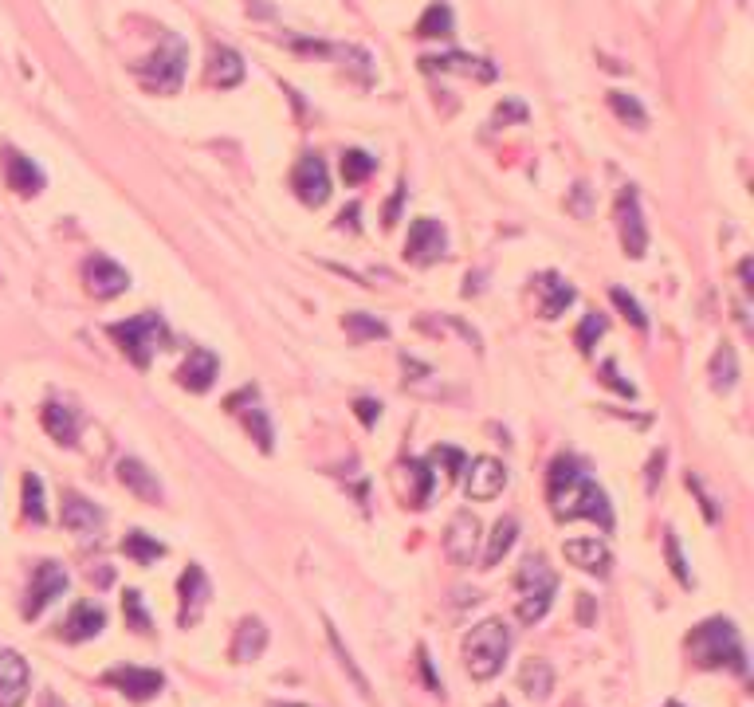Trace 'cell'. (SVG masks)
Returning <instances> with one entry per match:
<instances>
[{"label":"cell","mask_w":754,"mask_h":707,"mask_svg":"<svg viewBox=\"0 0 754 707\" xmlns=\"http://www.w3.org/2000/svg\"><path fill=\"white\" fill-rule=\"evenodd\" d=\"M546 499H550L554 519H597L605 531L613 527L609 495L593 484L590 472L582 468V460H574V456H558V460L550 464Z\"/></svg>","instance_id":"cell-1"},{"label":"cell","mask_w":754,"mask_h":707,"mask_svg":"<svg viewBox=\"0 0 754 707\" xmlns=\"http://www.w3.org/2000/svg\"><path fill=\"white\" fill-rule=\"evenodd\" d=\"M688 649H692L700 668H731V672L747 676V653H743L739 629L723 617H711V621L696 625L688 633Z\"/></svg>","instance_id":"cell-2"},{"label":"cell","mask_w":754,"mask_h":707,"mask_svg":"<svg viewBox=\"0 0 754 707\" xmlns=\"http://www.w3.org/2000/svg\"><path fill=\"white\" fill-rule=\"evenodd\" d=\"M110 338L118 342V350H122L138 370H146V366L154 362V354L169 346V327H165V319L158 311H142V315L126 319V323H114V327H110Z\"/></svg>","instance_id":"cell-3"},{"label":"cell","mask_w":754,"mask_h":707,"mask_svg":"<svg viewBox=\"0 0 754 707\" xmlns=\"http://www.w3.org/2000/svg\"><path fill=\"white\" fill-rule=\"evenodd\" d=\"M185 67H189V44L177 32H169L158 44V52L138 63V79L154 95H177L181 79H185Z\"/></svg>","instance_id":"cell-4"},{"label":"cell","mask_w":754,"mask_h":707,"mask_svg":"<svg viewBox=\"0 0 754 707\" xmlns=\"http://www.w3.org/2000/svg\"><path fill=\"white\" fill-rule=\"evenodd\" d=\"M511 653V629L503 621H484L464 637V664L472 680H491Z\"/></svg>","instance_id":"cell-5"},{"label":"cell","mask_w":754,"mask_h":707,"mask_svg":"<svg viewBox=\"0 0 754 707\" xmlns=\"http://www.w3.org/2000/svg\"><path fill=\"white\" fill-rule=\"evenodd\" d=\"M519 621L523 625H535V621H542L546 613H550V605H554V594H558V574L546 566V558H527L523 566H519Z\"/></svg>","instance_id":"cell-6"},{"label":"cell","mask_w":754,"mask_h":707,"mask_svg":"<svg viewBox=\"0 0 754 707\" xmlns=\"http://www.w3.org/2000/svg\"><path fill=\"white\" fill-rule=\"evenodd\" d=\"M617 232H621V248L625 256L641 260L648 252V228H645V213H641V197L633 185H625L617 193Z\"/></svg>","instance_id":"cell-7"},{"label":"cell","mask_w":754,"mask_h":707,"mask_svg":"<svg viewBox=\"0 0 754 707\" xmlns=\"http://www.w3.org/2000/svg\"><path fill=\"white\" fill-rule=\"evenodd\" d=\"M71 578L59 562H40L36 574H32V586H28V598H24V617H40L52 601H59L67 594Z\"/></svg>","instance_id":"cell-8"},{"label":"cell","mask_w":754,"mask_h":707,"mask_svg":"<svg viewBox=\"0 0 754 707\" xmlns=\"http://www.w3.org/2000/svg\"><path fill=\"white\" fill-rule=\"evenodd\" d=\"M444 252H448V232H444V224H440V220L421 217L413 228H409L405 256H409L413 264L429 268V264H436V260H444Z\"/></svg>","instance_id":"cell-9"},{"label":"cell","mask_w":754,"mask_h":707,"mask_svg":"<svg viewBox=\"0 0 754 707\" xmlns=\"http://www.w3.org/2000/svg\"><path fill=\"white\" fill-rule=\"evenodd\" d=\"M228 409L244 421V429L252 433V440L264 448V452H271L275 448V429H271V417H268V409L260 405V393L248 385V389H240L236 397H228Z\"/></svg>","instance_id":"cell-10"},{"label":"cell","mask_w":754,"mask_h":707,"mask_svg":"<svg viewBox=\"0 0 754 707\" xmlns=\"http://www.w3.org/2000/svg\"><path fill=\"white\" fill-rule=\"evenodd\" d=\"M83 279H87V291L95 299H114V295H122L130 287V272L122 264H114L110 256H103V252H95L83 264Z\"/></svg>","instance_id":"cell-11"},{"label":"cell","mask_w":754,"mask_h":707,"mask_svg":"<svg viewBox=\"0 0 754 707\" xmlns=\"http://www.w3.org/2000/svg\"><path fill=\"white\" fill-rule=\"evenodd\" d=\"M291 189L299 193L303 205H323L330 197V173H326V162L319 154H303L295 173H291Z\"/></svg>","instance_id":"cell-12"},{"label":"cell","mask_w":754,"mask_h":707,"mask_svg":"<svg viewBox=\"0 0 754 707\" xmlns=\"http://www.w3.org/2000/svg\"><path fill=\"white\" fill-rule=\"evenodd\" d=\"M476 546H480V519L472 511H456L452 523H448V539H444V550L456 566H472L476 558Z\"/></svg>","instance_id":"cell-13"},{"label":"cell","mask_w":754,"mask_h":707,"mask_svg":"<svg viewBox=\"0 0 754 707\" xmlns=\"http://www.w3.org/2000/svg\"><path fill=\"white\" fill-rule=\"evenodd\" d=\"M107 684L110 688H118L122 696H130V700H150V696H158V692L165 688V676L162 672H154V668L122 664V668H110Z\"/></svg>","instance_id":"cell-14"},{"label":"cell","mask_w":754,"mask_h":707,"mask_svg":"<svg viewBox=\"0 0 754 707\" xmlns=\"http://www.w3.org/2000/svg\"><path fill=\"white\" fill-rule=\"evenodd\" d=\"M503 488H507V468L499 460L480 456V460L464 464V491H468V499H495Z\"/></svg>","instance_id":"cell-15"},{"label":"cell","mask_w":754,"mask_h":707,"mask_svg":"<svg viewBox=\"0 0 754 707\" xmlns=\"http://www.w3.org/2000/svg\"><path fill=\"white\" fill-rule=\"evenodd\" d=\"M28 684H32V672H28V660L20 653H0V707H20L28 700Z\"/></svg>","instance_id":"cell-16"},{"label":"cell","mask_w":754,"mask_h":707,"mask_svg":"<svg viewBox=\"0 0 754 707\" xmlns=\"http://www.w3.org/2000/svg\"><path fill=\"white\" fill-rule=\"evenodd\" d=\"M4 177H8V189H16L20 197H36L44 189V169L12 146H4Z\"/></svg>","instance_id":"cell-17"},{"label":"cell","mask_w":754,"mask_h":707,"mask_svg":"<svg viewBox=\"0 0 754 707\" xmlns=\"http://www.w3.org/2000/svg\"><path fill=\"white\" fill-rule=\"evenodd\" d=\"M107 523V515L91 503V499H83V495H63V527L67 531H75L79 539H91V535H99V527Z\"/></svg>","instance_id":"cell-18"},{"label":"cell","mask_w":754,"mask_h":707,"mask_svg":"<svg viewBox=\"0 0 754 707\" xmlns=\"http://www.w3.org/2000/svg\"><path fill=\"white\" fill-rule=\"evenodd\" d=\"M103 625H107V609L83 601V605H75V609L67 613V621L59 625V637H63V641H91V637L103 633Z\"/></svg>","instance_id":"cell-19"},{"label":"cell","mask_w":754,"mask_h":707,"mask_svg":"<svg viewBox=\"0 0 754 707\" xmlns=\"http://www.w3.org/2000/svg\"><path fill=\"white\" fill-rule=\"evenodd\" d=\"M535 291H539L542 319H558V315H566V307L578 299V291H574L558 272H542L539 279H535Z\"/></svg>","instance_id":"cell-20"},{"label":"cell","mask_w":754,"mask_h":707,"mask_svg":"<svg viewBox=\"0 0 754 707\" xmlns=\"http://www.w3.org/2000/svg\"><path fill=\"white\" fill-rule=\"evenodd\" d=\"M177 594H181V625H193L209 601V578L201 566H189L177 582Z\"/></svg>","instance_id":"cell-21"},{"label":"cell","mask_w":754,"mask_h":707,"mask_svg":"<svg viewBox=\"0 0 754 707\" xmlns=\"http://www.w3.org/2000/svg\"><path fill=\"white\" fill-rule=\"evenodd\" d=\"M216 374H220V362H216L213 350H205V346H197L189 358H185V366L177 370V381H181V389H193V393H205L209 385L216 381Z\"/></svg>","instance_id":"cell-22"},{"label":"cell","mask_w":754,"mask_h":707,"mask_svg":"<svg viewBox=\"0 0 754 707\" xmlns=\"http://www.w3.org/2000/svg\"><path fill=\"white\" fill-rule=\"evenodd\" d=\"M421 67H425V71H456V75H472V79H484V83L495 79V67H491L487 59H476V55H464V52L421 55Z\"/></svg>","instance_id":"cell-23"},{"label":"cell","mask_w":754,"mask_h":707,"mask_svg":"<svg viewBox=\"0 0 754 707\" xmlns=\"http://www.w3.org/2000/svg\"><path fill=\"white\" fill-rule=\"evenodd\" d=\"M562 550H566L570 566H578V570H586V574H609L613 554H609V546L601 543V539H570Z\"/></svg>","instance_id":"cell-24"},{"label":"cell","mask_w":754,"mask_h":707,"mask_svg":"<svg viewBox=\"0 0 754 707\" xmlns=\"http://www.w3.org/2000/svg\"><path fill=\"white\" fill-rule=\"evenodd\" d=\"M118 480L134 491L138 499H146V503H158V499H162V484H158V476H154V472H150L142 460H134V456H122V460H118Z\"/></svg>","instance_id":"cell-25"},{"label":"cell","mask_w":754,"mask_h":707,"mask_svg":"<svg viewBox=\"0 0 754 707\" xmlns=\"http://www.w3.org/2000/svg\"><path fill=\"white\" fill-rule=\"evenodd\" d=\"M264 649H268V629H264V621H260V617H244L240 629H236V641H232V656H236L240 664H248V660H260Z\"/></svg>","instance_id":"cell-26"},{"label":"cell","mask_w":754,"mask_h":707,"mask_svg":"<svg viewBox=\"0 0 754 707\" xmlns=\"http://www.w3.org/2000/svg\"><path fill=\"white\" fill-rule=\"evenodd\" d=\"M244 79V55L228 44H216L209 55V83L213 87H236Z\"/></svg>","instance_id":"cell-27"},{"label":"cell","mask_w":754,"mask_h":707,"mask_svg":"<svg viewBox=\"0 0 754 707\" xmlns=\"http://www.w3.org/2000/svg\"><path fill=\"white\" fill-rule=\"evenodd\" d=\"M40 421H44V429H48L52 440H59V444H75V440H79V413H75L71 405H63V401H48V405L40 409Z\"/></svg>","instance_id":"cell-28"},{"label":"cell","mask_w":754,"mask_h":707,"mask_svg":"<svg viewBox=\"0 0 754 707\" xmlns=\"http://www.w3.org/2000/svg\"><path fill=\"white\" fill-rule=\"evenodd\" d=\"M515 539H519V519H515V515H503V519L491 527V539H487V550H484V566H499V562L507 558V550L515 546Z\"/></svg>","instance_id":"cell-29"},{"label":"cell","mask_w":754,"mask_h":707,"mask_svg":"<svg viewBox=\"0 0 754 707\" xmlns=\"http://www.w3.org/2000/svg\"><path fill=\"white\" fill-rule=\"evenodd\" d=\"M452 28H456V16L444 0L429 4L425 16L417 20V36H425V40H444V36H452Z\"/></svg>","instance_id":"cell-30"},{"label":"cell","mask_w":754,"mask_h":707,"mask_svg":"<svg viewBox=\"0 0 754 707\" xmlns=\"http://www.w3.org/2000/svg\"><path fill=\"white\" fill-rule=\"evenodd\" d=\"M519 684H523V692L531 700H546L554 692V668L546 660H527L523 672H519Z\"/></svg>","instance_id":"cell-31"},{"label":"cell","mask_w":754,"mask_h":707,"mask_svg":"<svg viewBox=\"0 0 754 707\" xmlns=\"http://www.w3.org/2000/svg\"><path fill=\"white\" fill-rule=\"evenodd\" d=\"M122 550H126V558H134L138 566H150V562H158L165 554V543H158V539L146 535V531H130V535L122 539Z\"/></svg>","instance_id":"cell-32"},{"label":"cell","mask_w":754,"mask_h":707,"mask_svg":"<svg viewBox=\"0 0 754 707\" xmlns=\"http://www.w3.org/2000/svg\"><path fill=\"white\" fill-rule=\"evenodd\" d=\"M24 515L32 523H44L48 519V503H44V480L36 472L24 476Z\"/></svg>","instance_id":"cell-33"},{"label":"cell","mask_w":754,"mask_h":707,"mask_svg":"<svg viewBox=\"0 0 754 707\" xmlns=\"http://www.w3.org/2000/svg\"><path fill=\"white\" fill-rule=\"evenodd\" d=\"M374 169H377V158H370L366 150H346V154H342V177H346L350 185H362Z\"/></svg>","instance_id":"cell-34"},{"label":"cell","mask_w":754,"mask_h":707,"mask_svg":"<svg viewBox=\"0 0 754 707\" xmlns=\"http://www.w3.org/2000/svg\"><path fill=\"white\" fill-rule=\"evenodd\" d=\"M735 378H739V366H735V350L731 346H723L715 358H711V385L715 389H731L735 385Z\"/></svg>","instance_id":"cell-35"},{"label":"cell","mask_w":754,"mask_h":707,"mask_svg":"<svg viewBox=\"0 0 754 707\" xmlns=\"http://www.w3.org/2000/svg\"><path fill=\"white\" fill-rule=\"evenodd\" d=\"M609 107H613V114H617L621 122H629V126H637V130L648 122L645 107H641L633 95H625V91H609Z\"/></svg>","instance_id":"cell-36"},{"label":"cell","mask_w":754,"mask_h":707,"mask_svg":"<svg viewBox=\"0 0 754 707\" xmlns=\"http://www.w3.org/2000/svg\"><path fill=\"white\" fill-rule=\"evenodd\" d=\"M342 327H346V334H354L358 342H366V338H385V334H389V327H385L381 319H374V315H362V311H358V315H346V319H342Z\"/></svg>","instance_id":"cell-37"},{"label":"cell","mask_w":754,"mask_h":707,"mask_svg":"<svg viewBox=\"0 0 754 707\" xmlns=\"http://www.w3.org/2000/svg\"><path fill=\"white\" fill-rule=\"evenodd\" d=\"M122 617H126V625H130L134 633H150V613H146L138 590H126V598H122Z\"/></svg>","instance_id":"cell-38"},{"label":"cell","mask_w":754,"mask_h":707,"mask_svg":"<svg viewBox=\"0 0 754 707\" xmlns=\"http://www.w3.org/2000/svg\"><path fill=\"white\" fill-rule=\"evenodd\" d=\"M609 299L617 303V311H621V315H625V319H629L633 327H641V330L648 327V315L641 311V303H637V299H633V295H629L625 287H613V291H609Z\"/></svg>","instance_id":"cell-39"},{"label":"cell","mask_w":754,"mask_h":707,"mask_svg":"<svg viewBox=\"0 0 754 707\" xmlns=\"http://www.w3.org/2000/svg\"><path fill=\"white\" fill-rule=\"evenodd\" d=\"M409 480L417 484V491H413V507H425L429 503V495H432V472H429V464H421V460H409Z\"/></svg>","instance_id":"cell-40"},{"label":"cell","mask_w":754,"mask_h":707,"mask_svg":"<svg viewBox=\"0 0 754 707\" xmlns=\"http://www.w3.org/2000/svg\"><path fill=\"white\" fill-rule=\"evenodd\" d=\"M601 334H605V319H601V315H586V319H582V327H578V338H574V342H578V350H582V354H590L593 342H597Z\"/></svg>","instance_id":"cell-41"},{"label":"cell","mask_w":754,"mask_h":707,"mask_svg":"<svg viewBox=\"0 0 754 707\" xmlns=\"http://www.w3.org/2000/svg\"><path fill=\"white\" fill-rule=\"evenodd\" d=\"M664 546H668V562H672V574L680 578V586H692V574H688V566H684V554H680V539H676V535H668V539H664Z\"/></svg>","instance_id":"cell-42"},{"label":"cell","mask_w":754,"mask_h":707,"mask_svg":"<svg viewBox=\"0 0 754 707\" xmlns=\"http://www.w3.org/2000/svg\"><path fill=\"white\" fill-rule=\"evenodd\" d=\"M523 118H527V107L511 99V103H503V107L495 110V118H491V122H495V126H507V122H523Z\"/></svg>","instance_id":"cell-43"},{"label":"cell","mask_w":754,"mask_h":707,"mask_svg":"<svg viewBox=\"0 0 754 707\" xmlns=\"http://www.w3.org/2000/svg\"><path fill=\"white\" fill-rule=\"evenodd\" d=\"M354 409H358V417H362V425H377V421H381V405H377V401H370V397H362V401H354Z\"/></svg>","instance_id":"cell-44"},{"label":"cell","mask_w":754,"mask_h":707,"mask_svg":"<svg viewBox=\"0 0 754 707\" xmlns=\"http://www.w3.org/2000/svg\"><path fill=\"white\" fill-rule=\"evenodd\" d=\"M601 374H605V381H609L613 389H621L625 397H633V393H637V389H633L629 381H621V378H617V366H613V362H605V366H601Z\"/></svg>","instance_id":"cell-45"},{"label":"cell","mask_w":754,"mask_h":707,"mask_svg":"<svg viewBox=\"0 0 754 707\" xmlns=\"http://www.w3.org/2000/svg\"><path fill=\"white\" fill-rule=\"evenodd\" d=\"M417 656H421V668H425V680H429V688H432V692H444V684H440V676L432 672L429 649H421V653H417Z\"/></svg>","instance_id":"cell-46"},{"label":"cell","mask_w":754,"mask_h":707,"mask_svg":"<svg viewBox=\"0 0 754 707\" xmlns=\"http://www.w3.org/2000/svg\"><path fill=\"white\" fill-rule=\"evenodd\" d=\"M358 213H362L358 205H350V209H342V213H338V228H358Z\"/></svg>","instance_id":"cell-47"},{"label":"cell","mask_w":754,"mask_h":707,"mask_svg":"<svg viewBox=\"0 0 754 707\" xmlns=\"http://www.w3.org/2000/svg\"><path fill=\"white\" fill-rule=\"evenodd\" d=\"M586 197H590V189H586V185H578V189H574V213H578V217H586V213H590V209H586Z\"/></svg>","instance_id":"cell-48"},{"label":"cell","mask_w":754,"mask_h":707,"mask_svg":"<svg viewBox=\"0 0 754 707\" xmlns=\"http://www.w3.org/2000/svg\"><path fill=\"white\" fill-rule=\"evenodd\" d=\"M275 707H303V704H275Z\"/></svg>","instance_id":"cell-49"},{"label":"cell","mask_w":754,"mask_h":707,"mask_svg":"<svg viewBox=\"0 0 754 707\" xmlns=\"http://www.w3.org/2000/svg\"><path fill=\"white\" fill-rule=\"evenodd\" d=\"M664 707H684V704H664Z\"/></svg>","instance_id":"cell-50"},{"label":"cell","mask_w":754,"mask_h":707,"mask_svg":"<svg viewBox=\"0 0 754 707\" xmlns=\"http://www.w3.org/2000/svg\"><path fill=\"white\" fill-rule=\"evenodd\" d=\"M495 707H507V704H495Z\"/></svg>","instance_id":"cell-51"}]
</instances>
